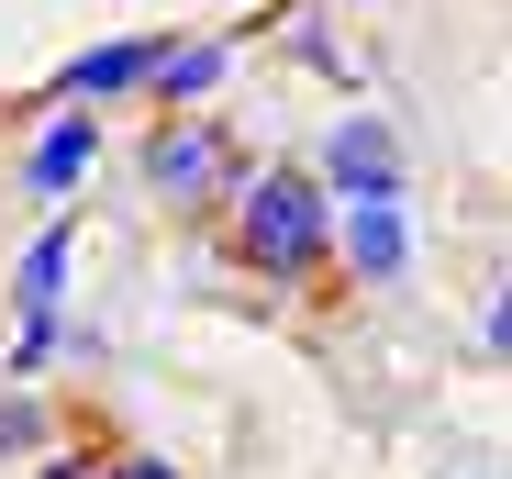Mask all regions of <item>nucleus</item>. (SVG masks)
<instances>
[{"mask_svg": "<svg viewBox=\"0 0 512 479\" xmlns=\"http://www.w3.org/2000/svg\"><path fill=\"white\" fill-rule=\"evenodd\" d=\"M312 190H334V201H401V145H390V123L379 112H346L323 134V179Z\"/></svg>", "mask_w": 512, "mask_h": 479, "instance_id": "obj_3", "label": "nucleus"}, {"mask_svg": "<svg viewBox=\"0 0 512 479\" xmlns=\"http://www.w3.org/2000/svg\"><path fill=\"white\" fill-rule=\"evenodd\" d=\"M145 190L179 201V212H212V201L234 190L223 134H212V123H167V134H145Z\"/></svg>", "mask_w": 512, "mask_h": 479, "instance_id": "obj_2", "label": "nucleus"}, {"mask_svg": "<svg viewBox=\"0 0 512 479\" xmlns=\"http://www.w3.org/2000/svg\"><path fill=\"white\" fill-rule=\"evenodd\" d=\"M67 257H78V223L56 212L34 246H23V279H12V301H23V324H67Z\"/></svg>", "mask_w": 512, "mask_h": 479, "instance_id": "obj_7", "label": "nucleus"}, {"mask_svg": "<svg viewBox=\"0 0 512 479\" xmlns=\"http://www.w3.org/2000/svg\"><path fill=\"white\" fill-rule=\"evenodd\" d=\"M156 45H167V34H123V45H90V56H67V67H56V101H78V112H101V101L145 90V67H156Z\"/></svg>", "mask_w": 512, "mask_h": 479, "instance_id": "obj_6", "label": "nucleus"}, {"mask_svg": "<svg viewBox=\"0 0 512 479\" xmlns=\"http://www.w3.org/2000/svg\"><path fill=\"white\" fill-rule=\"evenodd\" d=\"M101 168V112H78V101H56L45 112V134L23 145V179H34V201H67L78 179Z\"/></svg>", "mask_w": 512, "mask_h": 479, "instance_id": "obj_5", "label": "nucleus"}, {"mask_svg": "<svg viewBox=\"0 0 512 479\" xmlns=\"http://www.w3.org/2000/svg\"><path fill=\"white\" fill-rule=\"evenodd\" d=\"M334 257L357 268V290H401V268H412V212H401V201H346V212H334Z\"/></svg>", "mask_w": 512, "mask_h": 479, "instance_id": "obj_4", "label": "nucleus"}, {"mask_svg": "<svg viewBox=\"0 0 512 479\" xmlns=\"http://www.w3.org/2000/svg\"><path fill=\"white\" fill-rule=\"evenodd\" d=\"M223 78H234V45H156L145 90H156V101H212Z\"/></svg>", "mask_w": 512, "mask_h": 479, "instance_id": "obj_8", "label": "nucleus"}, {"mask_svg": "<svg viewBox=\"0 0 512 479\" xmlns=\"http://www.w3.org/2000/svg\"><path fill=\"white\" fill-rule=\"evenodd\" d=\"M223 212H234V257L256 279H279V290H301L334 257V201L312 190V168H245L223 190Z\"/></svg>", "mask_w": 512, "mask_h": 479, "instance_id": "obj_1", "label": "nucleus"}, {"mask_svg": "<svg viewBox=\"0 0 512 479\" xmlns=\"http://www.w3.org/2000/svg\"><path fill=\"white\" fill-rule=\"evenodd\" d=\"M90 479H179V468H167V457H101Z\"/></svg>", "mask_w": 512, "mask_h": 479, "instance_id": "obj_9", "label": "nucleus"}]
</instances>
